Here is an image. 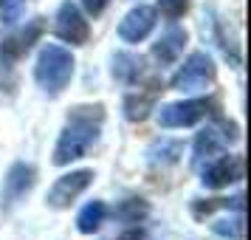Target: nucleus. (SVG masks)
Masks as SVG:
<instances>
[{
    "mask_svg": "<svg viewBox=\"0 0 251 240\" xmlns=\"http://www.w3.org/2000/svg\"><path fill=\"white\" fill-rule=\"evenodd\" d=\"M104 122L102 105H79L68 113V125L62 127L54 147V164L65 167L71 161L82 159L99 138V127Z\"/></svg>",
    "mask_w": 251,
    "mask_h": 240,
    "instance_id": "f257e3e1",
    "label": "nucleus"
},
{
    "mask_svg": "<svg viewBox=\"0 0 251 240\" xmlns=\"http://www.w3.org/2000/svg\"><path fill=\"white\" fill-rule=\"evenodd\" d=\"M74 65L76 62H74V54L68 48L48 43V46L40 48V57L34 62V80L46 93L57 96L68 88L71 77H74Z\"/></svg>",
    "mask_w": 251,
    "mask_h": 240,
    "instance_id": "f03ea898",
    "label": "nucleus"
},
{
    "mask_svg": "<svg viewBox=\"0 0 251 240\" xmlns=\"http://www.w3.org/2000/svg\"><path fill=\"white\" fill-rule=\"evenodd\" d=\"M212 80H215V62H212V57L206 51H195V54L186 57V62L181 68L175 71L172 88L175 91H198V88L209 85Z\"/></svg>",
    "mask_w": 251,
    "mask_h": 240,
    "instance_id": "7ed1b4c3",
    "label": "nucleus"
},
{
    "mask_svg": "<svg viewBox=\"0 0 251 240\" xmlns=\"http://www.w3.org/2000/svg\"><path fill=\"white\" fill-rule=\"evenodd\" d=\"M54 34L59 40H65L71 46H82L88 43V34H91V26L82 17L79 6L71 3V0H62L57 9V17H54Z\"/></svg>",
    "mask_w": 251,
    "mask_h": 240,
    "instance_id": "20e7f679",
    "label": "nucleus"
},
{
    "mask_svg": "<svg viewBox=\"0 0 251 240\" xmlns=\"http://www.w3.org/2000/svg\"><path fill=\"white\" fill-rule=\"evenodd\" d=\"M93 181V170H76V172H68V175H59L54 187L48 189L46 201L48 206H54V209H65L71 206L76 198H79Z\"/></svg>",
    "mask_w": 251,
    "mask_h": 240,
    "instance_id": "39448f33",
    "label": "nucleus"
},
{
    "mask_svg": "<svg viewBox=\"0 0 251 240\" xmlns=\"http://www.w3.org/2000/svg\"><path fill=\"white\" fill-rule=\"evenodd\" d=\"M209 113V102L203 99H186V102H170L161 105L158 125L172 130V127H192Z\"/></svg>",
    "mask_w": 251,
    "mask_h": 240,
    "instance_id": "423d86ee",
    "label": "nucleus"
},
{
    "mask_svg": "<svg viewBox=\"0 0 251 240\" xmlns=\"http://www.w3.org/2000/svg\"><path fill=\"white\" fill-rule=\"evenodd\" d=\"M243 178V159L240 156H215L212 161H206L201 181L209 189H220Z\"/></svg>",
    "mask_w": 251,
    "mask_h": 240,
    "instance_id": "0eeeda50",
    "label": "nucleus"
},
{
    "mask_svg": "<svg viewBox=\"0 0 251 240\" xmlns=\"http://www.w3.org/2000/svg\"><path fill=\"white\" fill-rule=\"evenodd\" d=\"M155 28V9L152 6H136L122 17L119 23V37L125 43H141L147 40L150 31Z\"/></svg>",
    "mask_w": 251,
    "mask_h": 240,
    "instance_id": "6e6552de",
    "label": "nucleus"
},
{
    "mask_svg": "<svg viewBox=\"0 0 251 240\" xmlns=\"http://www.w3.org/2000/svg\"><path fill=\"white\" fill-rule=\"evenodd\" d=\"M34 167L31 164H23V161H17L12 164V170L6 172V178H3V198L14 204V201H20L31 187H34Z\"/></svg>",
    "mask_w": 251,
    "mask_h": 240,
    "instance_id": "1a4fd4ad",
    "label": "nucleus"
},
{
    "mask_svg": "<svg viewBox=\"0 0 251 240\" xmlns=\"http://www.w3.org/2000/svg\"><path fill=\"white\" fill-rule=\"evenodd\" d=\"M183 46H186V31L172 26L158 37V43H152V57L158 59L161 65H170L183 54Z\"/></svg>",
    "mask_w": 251,
    "mask_h": 240,
    "instance_id": "9d476101",
    "label": "nucleus"
},
{
    "mask_svg": "<svg viewBox=\"0 0 251 240\" xmlns=\"http://www.w3.org/2000/svg\"><path fill=\"white\" fill-rule=\"evenodd\" d=\"M104 220H107V206H104V201H91V204H85L79 209L76 229H79L82 235H93V232L102 229Z\"/></svg>",
    "mask_w": 251,
    "mask_h": 240,
    "instance_id": "9b49d317",
    "label": "nucleus"
},
{
    "mask_svg": "<svg viewBox=\"0 0 251 240\" xmlns=\"http://www.w3.org/2000/svg\"><path fill=\"white\" fill-rule=\"evenodd\" d=\"M220 150H223V138L217 136V130H203V133H198L195 138V167H201L203 161H212L215 156H220Z\"/></svg>",
    "mask_w": 251,
    "mask_h": 240,
    "instance_id": "f8f14e48",
    "label": "nucleus"
},
{
    "mask_svg": "<svg viewBox=\"0 0 251 240\" xmlns=\"http://www.w3.org/2000/svg\"><path fill=\"white\" fill-rule=\"evenodd\" d=\"M141 74V59L133 54H119L113 62V77L122 82H136Z\"/></svg>",
    "mask_w": 251,
    "mask_h": 240,
    "instance_id": "ddd939ff",
    "label": "nucleus"
},
{
    "mask_svg": "<svg viewBox=\"0 0 251 240\" xmlns=\"http://www.w3.org/2000/svg\"><path fill=\"white\" fill-rule=\"evenodd\" d=\"M150 107H152V99L150 96H130L125 102V116L130 122H141V119H147Z\"/></svg>",
    "mask_w": 251,
    "mask_h": 240,
    "instance_id": "4468645a",
    "label": "nucleus"
},
{
    "mask_svg": "<svg viewBox=\"0 0 251 240\" xmlns=\"http://www.w3.org/2000/svg\"><path fill=\"white\" fill-rule=\"evenodd\" d=\"M215 232L223 235V238H228V240H243L246 223H243V217H226V220H217L215 223Z\"/></svg>",
    "mask_w": 251,
    "mask_h": 240,
    "instance_id": "2eb2a0df",
    "label": "nucleus"
},
{
    "mask_svg": "<svg viewBox=\"0 0 251 240\" xmlns=\"http://www.w3.org/2000/svg\"><path fill=\"white\" fill-rule=\"evenodd\" d=\"M158 9H161V14H164L167 20H178V17L186 14L189 0H158Z\"/></svg>",
    "mask_w": 251,
    "mask_h": 240,
    "instance_id": "dca6fc26",
    "label": "nucleus"
},
{
    "mask_svg": "<svg viewBox=\"0 0 251 240\" xmlns=\"http://www.w3.org/2000/svg\"><path fill=\"white\" fill-rule=\"evenodd\" d=\"M20 9H23V0H3V3H0V20H3V23L20 20Z\"/></svg>",
    "mask_w": 251,
    "mask_h": 240,
    "instance_id": "f3484780",
    "label": "nucleus"
},
{
    "mask_svg": "<svg viewBox=\"0 0 251 240\" xmlns=\"http://www.w3.org/2000/svg\"><path fill=\"white\" fill-rule=\"evenodd\" d=\"M122 215H125V220H130V223H138V217L147 215V204H144V201H127V204L122 206Z\"/></svg>",
    "mask_w": 251,
    "mask_h": 240,
    "instance_id": "a211bd4d",
    "label": "nucleus"
},
{
    "mask_svg": "<svg viewBox=\"0 0 251 240\" xmlns=\"http://www.w3.org/2000/svg\"><path fill=\"white\" fill-rule=\"evenodd\" d=\"M107 3H110V0H82L85 12H88V14H93V17H96V14H102Z\"/></svg>",
    "mask_w": 251,
    "mask_h": 240,
    "instance_id": "6ab92c4d",
    "label": "nucleus"
}]
</instances>
